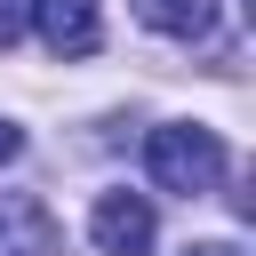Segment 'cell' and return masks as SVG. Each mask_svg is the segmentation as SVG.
Returning a JSON list of instances; mask_svg holds the SVG:
<instances>
[{
	"instance_id": "obj_4",
	"label": "cell",
	"mask_w": 256,
	"mask_h": 256,
	"mask_svg": "<svg viewBox=\"0 0 256 256\" xmlns=\"http://www.w3.org/2000/svg\"><path fill=\"white\" fill-rule=\"evenodd\" d=\"M0 256H56V216L32 192H0Z\"/></svg>"
},
{
	"instance_id": "obj_5",
	"label": "cell",
	"mask_w": 256,
	"mask_h": 256,
	"mask_svg": "<svg viewBox=\"0 0 256 256\" xmlns=\"http://www.w3.org/2000/svg\"><path fill=\"white\" fill-rule=\"evenodd\" d=\"M136 16L168 40H208L216 32V0H136Z\"/></svg>"
},
{
	"instance_id": "obj_8",
	"label": "cell",
	"mask_w": 256,
	"mask_h": 256,
	"mask_svg": "<svg viewBox=\"0 0 256 256\" xmlns=\"http://www.w3.org/2000/svg\"><path fill=\"white\" fill-rule=\"evenodd\" d=\"M184 256H248V248H240V240H192Z\"/></svg>"
},
{
	"instance_id": "obj_3",
	"label": "cell",
	"mask_w": 256,
	"mask_h": 256,
	"mask_svg": "<svg viewBox=\"0 0 256 256\" xmlns=\"http://www.w3.org/2000/svg\"><path fill=\"white\" fill-rule=\"evenodd\" d=\"M32 24H40V40H48L56 56H88V48L104 40L96 0H32Z\"/></svg>"
},
{
	"instance_id": "obj_2",
	"label": "cell",
	"mask_w": 256,
	"mask_h": 256,
	"mask_svg": "<svg viewBox=\"0 0 256 256\" xmlns=\"http://www.w3.org/2000/svg\"><path fill=\"white\" fill-rule=\"evenodd\" d=\"M152 200L144 192H96V208H88V240L104 248V256H144L152 248Z\"/></svg>"
},
{
	"instance_id": "obj_1",
	"label": "cell",
	"mask_w": 256,
	"mask_h": 256,
	"mask_svg": "<svg viewBox=\"0 0 256 256\" xmlns=\"http://www.w3.org/2000/svg\"><path fill=\"white\" fill-rule=\"evenodd\" d=\"M144 168H152V184L160 192H216V176H224V144H216V128H192V120H168V128H152L144 136Z\"/></svg>"
},
{
	"instance_id": "obj_6",
	"label": "cell",
	"mask_w": 256,
	"mask_h": 256,
	"mask_svg": "<svg viewBox=\"0 0 256 256\" xmlns=\"http://www.w3.org/2000/svg\"><path fill=\"white\" fill-rule=\"evenodd\" d=\"M32 32V0H0V48H16Z\"/></svg>"
},
{
	"instance_id": "obj_7",
	"label": "cell",
	"mask_w": 256,
	"mask_h": 256,
	"mask_svg": "<svg viewBox=\"0 0 256 256\" xmlns=\"http://www.w3.org/2000/svg\"><path fill=\"white\" fill-rule=\"evenodd\" d=\"M16 152H24V128H16V120H0V168H8Z\"/></svg>"
}]
</instances>
